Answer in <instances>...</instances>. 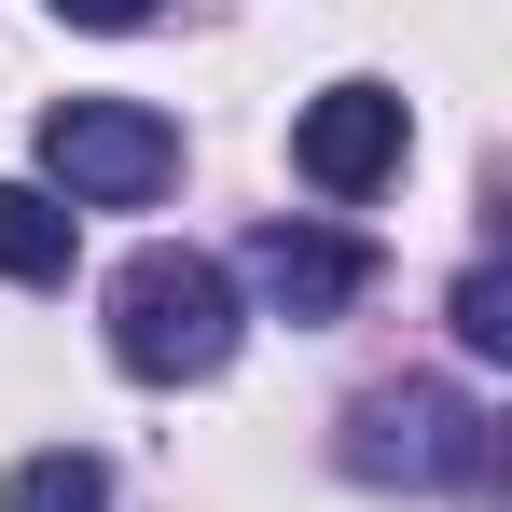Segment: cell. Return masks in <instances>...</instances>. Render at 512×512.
Listing matches in <instances>:
<instances>
[{
  "mask_svg": "<svg viewBox=\"0 0 512 512\" xmlns=\"http://www.w3.org/2000/svg\"><path fill=\"white\" fill-rule=\"evenodd\" d=\"M402 153H416L402 84H319L305 111H291V180H305V194H333V208L388 194V180H402Z\"/></svg>",
  "mask_w": 512,
  "mask_h": 512,
  "instance_id": "obj_5",
  "label": "cell"
},
{
  "mask_svg": "<svg viewBox=\"0 0 512 512\" xmlns=\"http://www.w3.org/2000/svg\"><path fill=\"white\" fill-rule=\"evenodd\" d=\"M84 263V208H56L42 180H0V277L14 291H70Z\"/></svg>",
  "mask_w": 512,
  "mask_h": 512,
  "instance_id": "obj_6",
  "label": "cell"
},
{
  "mask_svg": "<svg viewBox=\"0 0 512 512\" xmlns=\"http://www.w3.org/2000/svg\"><path fill=\"white\" fill-rule=\"evenodd\" d=\"M0 512H111V457H84V443H42V457H14Z\"/></svg>",
  "mask_w": 512,
  "mask_h": 512,
  "instance_id": "obj_7",
  "label": "cell"
},
{
  "mask_svg": "<svg viewBox=\"0 0 512 512\" xmlns=\"http://www.w3.org/2000/svg\"><path fill=\"white\" fill-rule=\"evenodd\" d=\"M360 485H416V499H457V485H485L499 471V416L471 402V388H443V374H402V388H374V402H346V443H333Z\"/></svg>",
  "mask_w": 512,
  "mask_h": 512,
  "instance_id": "obj_2",
  "label": "cell"
},
{
  "mask_svg": "<svg viewBox=\"0 0 512 512\" xmlns=\"http://www.w3.org/2000/svg\"><path fill=\"white\" fill-rule=\"evenodd\" d=\"M443 319H457V346H471V360H512V277H499V250L457 277V305H443Z\"/></svg>",
  "mask_w": 512,
  "mask_h": 512,
  "instance_id": "obj_8",
  "label": "cell"
},
{
  "mask_svg": "<svg viewBox=\"0 0 512 512\" xmlns=\"http://www.w3.org/2000/svg\"><path fill=\"white\" fill-rule=\"evenodd\" d=\"M97 319H111V360L139 374V388H208L236 346H250V305H236V263L222 250H125L111 263V291H97Z\"/></svg>",
  "mask_w": 512,
  "mask_h": 512,
  "instance_id": "obj_1",
  "label": "cell"
},
{
  "mask_svg": "<svg viewBox=\"0 0 512 512\" xmlns=\"http://www.w3.org/2000/svg\"><path fill=\"white\" fill-rule=\"evenodd\" d=\"M180 180V125L139 97H56L42 111V194L56 208H153Z\"/></svg>",
  "mask_w": 512,
  "mask_h": 512,
  "instance_id": "obj_3",
  "label": "cell"
},
{
  "mask_svg": "<svg viewBox=\"0 0 512 512\" xmlns=\"http://www.w3.org/2000/svg\"><path fill=\"white\" fill-rule=\"evenodd\" d=\"M56 14H70V28H153L167 0H56Z\"/></svg>",
  "mask_w": 512,
  "mask_h": 512,
  "instance_id": "obj_9",
  "label": "cell"
},
{
  "mask_svg": "<svg viewBox=\"0 0 512 512\" xmlns=\"http://www.w3.org/2000/svg\"><path fill=\"white\" fill-rule=\"evenodd\" d=\"M374 291V236H346V222H305V208H277L250 222V250H236V305L263 319H291V333H319Z\"/></svg>",
  "mask_w": 512,
  "mask_h": 512,
  "instance_id": "obj_4",
  "label": "cell"
}]
</instances>
